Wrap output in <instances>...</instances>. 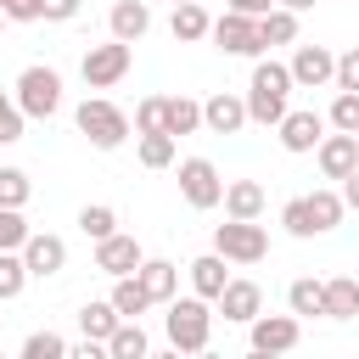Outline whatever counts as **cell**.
<instances>
[{"label":"cell","mask_w":359,"mask_h":359,"mask_svg":"<svg viewBox=\"0 0 359 359\" xmlns=\"http://www.w3.org/2000/svg\"><path fill=\"white\" fill-rule=\"evenodd\" d=\"M73 123H79V135H84L95 151H118V146L129 140V118H123V107H112L107 95H84L79 112H73Z\"/></svg>","instance_id":"3"},{"label":"cell","mask_w":359,"mask_h":359,"mask_svg":"<svg viewBox=\"0 0 359 359\" xmlns=\"http://www.w3.org/2000/svg\"><path fill=\"white\" fill-rule=\"evenodd\" d=\"M163 112H168V95H146V101L135 107V129H140V135L163 129Z\"/></svg>","instance_id":"39"},{"label":"cell","mask_w":359,"mask_h":359,"mask_svg":"<svg viewBox=\"0 0 359 359\" xmlns=\"http://www.w3.org/2000/svg\"><path fill=\"white\" fill-rule=\"evenodd\" d=\"M28 236H34V230H28L22 208H6V202H0V252H22Z\"/></svg>","instance_id":"31"},{"label":"cell","mask_w":359,"mask_h":359,"mask_svg":"<svg viewBox=\"0 0 359 359\" xmlns=\"http://www.w3.org/2000/svg\"><path fill=\"white\" fill-rule=\"evenodd\" d=\"M39 17L45 22H73L79 17V0H39Z\"/></svg>","instance_id":"41"},{"label":"cell","mask_w":359,"mask_h":359,"mask_svg":"<svg viewBox=\"0 0 359 359\" xmlns=\"http://www.w3.org/2000/svg\"><path fill=\"white\" fill-rule=\"evenodd\" d=\"M67 348H73V342H62L56 331H34V337L22 342V359H62Z\"/></svg>","instance_id":"37"},{"label":"cell","mask_w":359,"mask_h":359,"mask_svg":"<svg viewBox=\"0 0 359 359\" xmlns=\"http://www.w3.org/2000/svg\"><path fill=\"white\" fill-rule=\"evenodd\" d=\"M337 90H359V45L337 56Z\"/></svg>","instance_id":"40"},{"label":"cell","mask_w":359,"mask_h":359,"mask_svg":"<svg viewBox=\"0 0 359 359\" xmlns=\"http://www.w3.org/2000/svg\"><path fill=\"white\" fill-rule=\"evenodd\" d=\"M275 129H280V146H286V151H297V157H303V151H314V146L325 140V118H320V112H286Z\"/></svg>","instance_id":"15"},{"label":"cell","mask_w":359,"mask_h":359,"mask_svg":"<svg viewBox=\"0 0 359 359\" xmlns=\"http://www.w3.org/2000/svg\"><path fill=\"white\" fill-rule=\"evenodd\" d=\"M22 264H28V275L50 280V275H62V269H67V241H62V236H50V230H34V236L22 241Z\"/></svg>","instance_id":"10"},{"label":"cell","mask_w":359,"mask_h":359,"mask_svg":"<svg viewBox=\"0 0 359 359\" xmlns=\"http://www.w3.org/2000/svg\"><path fill=\"white\" fill-rule=\"evenodd\" d=\"M297 84H292V67L286 62H252V79H247V118L252 123H264V129H275L292 107H286V95H292Z\"/></svg>","instance_id":"1"},{"label":"cell","mask_w":359,"mask_h":359,"mask_svg":"<svg viewBox=\"0 0 359 359\" xmlns=\"http://www.w3.org/2000/svg\"><path fill=\"white\" fill-rule=\"evenodd\" d=\"M213 252H224L230 264H258L269 252V230L258 219H224L213 224Z\"/></svg>","instance_id":"4"},{"label":"cell","mask_w":359,"mask_h":359,"mask_svg":"<svg viewBox=\"0 0 359 359\" xmlns=\"http://www.w3.org/2000/svg\"><path fill=\"white\" fill-rule=\"evenodd\" d=\"M303 337L297 314H258L252 320V353H292Z\"/></svg>","instance_id":"11"},{"label":"cell","mask_w":359,"mask_h":359,"mask_svg":"<svg viewBox=\"0 0 359 359\" xmlns=\"http://www.w3.org/2000/svg\"><path fill=\"white\" fill-rule=\"evenodd\" d=\"M342 202H348V208H353V213H359V168H353V174H348V180H342Z\"/></svg>","instance_id":"44"},{"label":"cell","mask_w":359,"mask_h":359,"mask_svg":"<svg viewBox=\"0 0 359 359\" xmlns=\"http://www.w3.org/2000/svg\"><path fill=\"white\" fill-rule=\"evenodd\" d=\"M202 123H208L213 135H236L241 123H252V118H247V95H230V90L208 95V101H202Z\"/></svg>","instance_id":"14"},{"label":"cell","mask_w":359,"mask_h":359,"mask_svg":"<svg viewBox=\"0 0 359 359\" xmlns=\"http://www.w3.org/2000/svg\"><path fill=\"white\" fill-rule=\"evenodd\" d=\"M107 28H112V39H129V45H135V39L151 28V6H146V0H118L112 17H107Z\"/></svg>","instance_id":"18"},{"label":"cell","mask_w":359,"mask_h":359,"mask_svg":"<svg viewBox=\"0 0 359 359\" xmlns=\"http://www.w3.org/2000/svg\"><path fill=\"white\" fill-rule=\"evenodd\" d=\"M163 325H168L174 353H202L213 337V309H208V297H168Z\"/></svg>","instance_id":"2"},{"label":"cell","mask_w":359,"mask_h":359,"mask_svg":"<svg viewBox=\"0 0 359 359\" xmlns=\"http://www.w3.org/2000/svg\"><path fill=\"white\" fill-rule=\"evenodd\" d=\"M286 67H292V84H297V90H320V84L337 79V56H331L325 45H297Z\"/></svg>","instance_id":"9"},{"label":"cell","mask_w":359,"mask_h":359,"mask_svg":"<svg viewBox=\"0 0 359 359\" xmlns=\"http://www.w3.org/2000/svg\"><path fill=\"white\" fill-rule=\"evenodd\" d=\"M280 224H286V230H292L297 241H309V236H320V230H314V213H309V196H292V202L280 208Z\"/></svg>","instance_id":"34"},{"label":"cell","mask_w":359,"mask_h":359,"mask_svg":"<svg viewBox=\"0 0 359 359\" xmlns=\"http://www.w3.org/2000/svg\"><path fill=\"white\" fill-rule=\"evenodd\" d=\"M0 11L11 22H39V0H0Z\"/></svg>","instance_id":"42"},{"label":"cell","mask_w":359,"mask_h":359,"mask_svg":"<svg viewBox=\"0 0 359 359\" xmlns=\"http://www.w3.org/2000/svg\"><path fill=\"white\" fill-rule=\"evenodd\" d=\"M112 309H118L123 320H140V314L151 309V292L140 286V275H112Z\"/></svg>","instance_id":"22"},{"label":"cell","mask_w":359,"mask_h":359,"mask_svg":"<svg viewBox=\"0 0 359 359\" xmlns=\"http://www.w3.org/2000/svg\"><path fill=\"white\" fill-rule=\"evenodd\" d=\"M140 258H146V252H140L135 236H118V230H112L107 241H95V269H101V275H135Z\"/></svg>","instance_id":"13"},{"label":"cell","mask_w":359,"mask_h":359,"mask_svg":"<svg viewBox=\"0 0 359 359\" xmlns=\"http://www.w3.org/2000/svg\"><path fill=\"white\" fill-rule=\"evenodd\" d=\"M224 6H230V11H247V17H264L275 0H224Z\"/></svg>","instance_id":"43"},{"label":"cell","mask_w":359,"mask_h":359,"mask_svg":"<svg viewBox=\"0 0 359 359\" xmlns=\"http://www.w3.org/2000/svg\"><path fill=\"white\" fill-rule=\"evenodd\" d=\"M135 275H140V286L151 292V303H168V297L180 292V269H174L168 258H140Z\"/></svg>","instance_id":"21"},{"label":"cell","mask_w":359,"mask_h":359,"mask_svg":"<svg viewBox=\"0 0 359 359\" xmlns=\"http://www.w3.org/2000/svg\"><path fill=\"white\" fill-rule=\"evenodd\" d=\"M264 213V185L258 180H230L224 185V219H258Z\"/></svg>","instance_id":"20"},{"label":"cell","mask_w":359,"mask_h":359,"mask_svg":"<svg viewBox=\"0 0 359 359\" xmlns=\"http://www.w3.org/2000/svg\"><path fill=\"white\" fill-rule=\"evenodd\" d=\"M258 39H264V45H292V39H297V11H292V6H269V11L258 17Z\"/></svg>","instance_id":"25"},{"label":"cell","mask_w":359,"mask_h":359,"mask_svg":"<svg viewBox=\"0 0 359 359\" xmlns=\"http://www.w3.org/2000/svg\"><path fill=\"white\" fill-rule=\"evenodd\" d=\"M28 191H34V185H28V174H22V168H0V202H6V208H22V202H28Z\"/></svg>","instance_id":"38"},{"label":"cell","mask_w":359,"mask_h":359,"mask_svg":"<svg viewBox=\"0 0 359 359\" xmlns=\"http://www.w3.org/2000/svg\"><path fill=\"white\" fill-rule=\"evenodd\" d=\"M353 280H359V269H353Z\"/></svg>","instance_id":"47"},{"label":"cell","mask_w":359,"mask_h":359,"mask_svg":"<svg viewBox=\"0 0 359 359\" xmlns=\"http://www.w3.org/2000/svg\"><path fill=\"white\" fill-rule=\"evenodd\" d=\"M174 6H185V0H174Z\"/></svg>","instance_id":"48"},{"label":"cell","mask_w":359,"mask_h":359,"mask_svg":"<svg viewBox=\"0 0 359 359\" xmlns=\"http://www.w3.org/2000/svg\"><path fill=\"white\" fill-rule=\"evenodd\" d=\"M140 163H146V168H168V163H174V135H168V129L140 135Z\"/></svg>","instance_id":"32"},{"label":"cell","mask_w":359,"mask_h":359,"mask_svg":"<svg viewBox=\"0 0 359 359\" xmlns=\"http://www.w3.org/2000/svg\"><path fill=\"white\" fill-rule=\"evenodd\" d=\"M6 22H11V17H6V11H0V34H6Z\"/></svg>","instance_id":"46"},{"label":"cell","mask_w":359,"mask_h":359,"mask_svg":"<svg viewBox=\"0 0 359 359\" xmlns=\"http://www.w3.org/2000/svg\"><path fill=\"white\" fill-rule=\"evenodd\" d=\"M353 314H359V280L353 275L325 280V320H353Z\"/></svg>","instance_id":"24"},{"label":"cell","mask_w":359,"mask_h":359,"mask_svg":"<svg viewBox=\"0 0 359 359\" xmlns=\"http://www.w3.org/2000/svg\"><path fill=\"white\" fill-rule=\"evenodd\" d=\"M129 62H135L129 39H107V45H90V50H84L79 73H84V84H90V90H112V84L129 73Z\"/></svg>","instance_id":"6"},{"label":"cell","mask_w":359,"mask_h":359,"mask_svg":"<svg viewBox=\"0 0 359 359\" xmlns=\"http://www.w3.org/2000/svg\"><path fill=\"white\" fill-rule=\"evenodd\" d=\"M118 320H123V314L112 309V297H107V303H84V309H79V331H84L90 342H101V348H107V337L118 331Z\"/></svg>","instance_id":"23"},{"label":"cell","mask_w":359,"mask_h":359,"mask_svg":"<svg viewBox=\"0 0 359 359\" xmlns=\"http://www.w3.org/2000/svg\"><path fill=\"white\" fill-rule=\"evenodd\" d=\"M309 213H314V230L325 236V230H337V224H342L348 202H342V191H309Z\"/></svg>","instance_id":"28"},{"label":"cell","mask_w":359,"mask_h":359,"mask_svg":"<svg viewBox=\"0 0 359 359\" xmlns=\"http://www.w3.org/2000/svg\"><path fill=\"white\" fill-rule=\"evenodd\" d=\"M224 264H230L224 252H202V258H191V286H196V297L219 303V292L230 286V269H224Z\"/></svg>","instance_id":"17"},{"label":"cell","mask_w":359,"mask_h":359,"mask_svg":"<svg viewBox=\"0 0 359 359\" xmlns=\"http://www.w3.org/2000/svg\"><path fill=\"white\" fill-rule=\"evenodd\" d=\"M196 123H202V101H191V95H168L163 129H168V135H191Z\"/></svg>","instance_id":"29"},{"label":"cell","mask_w":359,"mask_h":359,"mask_svg":"<svg viewBox=\"0 0 359 359\" xmlns=\"http://www.w3.org/2000/svg\"><path fill=\"white\" fill-rule=\"evenodd\" d=\"M22 286H28V264H22V252H0V303H11Z\"/></svg>","instance_id":"33"},{"label":"cell","mask_w":359,"mask_h":359,"mask_svg":"<svg viewBox=\"0 0 359 359\" xmlns=\"http://www.w3.org/2000/svg\"><path fill=\"white\" fill-rule=\"evenodd\" d=\"M22 123H28V112L17 107V95H6V90H0V146L22 140Z\"/></svg>","instance_id":"36"},{"label":"cell","mask_w":359,"mask_h":359,"mask_svg":"<svg viewBox=\"0 0 359 359\" xmlns=\"http://www.w3.org/2000/svg\"><path fill=\"white\" fill-rule=\"evenodd\" d=\"M275 6H292V11H309L314 0H275Z\"/></svg>","instance_id":"45"},{"label":"cell","mask_w":359,"mask_h":359,"mask_svg":"<svg viewBox=\"0 0 359 359\" xmlns=\"http://www.w3.org/2000/svg\"><path fill=\"white\" fill-rule=\"evenodd\" d=\"M224 56H258L264 50V39H258V17H247V11H230L224 6V17H213V34H208Z\"/></svg>","instance_id":"7"},{"label":"cell","mask_w":359,"mask_h":359,"mask_svg":"<svg viewBox=\"0 0 359 359\" xmlns=\"http://www.w3.org/2000/svg\"><path fill=\"white\" fill-rule=\"evenodd\" d=\"M286 303H292V314H325V280L297 275V280L286 286Z\"/></svg>","instance_id":"26"},{"label":"cell","mask_w":359,"mask_h":359,"mask_svg":"<svg viewBox=\"0 0 359 359\" xmlns=\"http://www.w3.org/2000/svg\"><path fill=\"white\" fill-rule=\"evenodd\" d=\"M168 34H174L180 45H196V39H208V34H213V17L202 11V0H185V6H174Z\"/></svg>","instance_id":"19"},{"label":"cell","mask_w":359,"mask_h":359,"mask_svg":"<svg viewBox=\"0 0 359 359\" xmlns=\"http://www.w3.org/2000/svg\"><path fill=\"white\" fill-rule=\"evenodd\" d=\"M331 129H348V135H359V90H337V101H331V118H325Z\"/></svg>","instance_id":"35"},{"label":"cell","mask_w":359,"mask_h":359,"mask_svg":"<svg viewBox=\"0 0 359 359\" xmlns=\"http://www.w3.org/2000/svg\"><path fill=\"white\" fill-rule=\"evenodd\" d=\"M146 331H140V320H118V331L107 337V353L112 359H146Z\"/></svg>","instance_id":"27"},{"label":"cell","mask_w":359,"mask_h":359,"mask_svg":"<svg viewBox=\"0 0 359 359\" xmlns=\"http://www.w3.org/2000/svg\"><path fill=\"white\" fill-rule=\"evenodd\" d=\"M314 157H320V174H325V180H348V174L359 168V135L337 129V135H325V140L314 146Z\"/></svg>","instance_id":"12"},{"label":"cell","mask_w":359,"mask_h":359,"mask_svg":"<svg viewBox=\"0 0 359 359\" xmlns=\"http://www.w3.org/2000/svg\"><path fill=\"white\" fill-rule=\"evenodd\" d=\"M219 314L236 320V325H252V320L264 314V292H258V280H230V286L219 292Z\"/></svg>","instance_id":"16"},{"label":"cell","mask_w":359,"mask_h":359,"mask_svg":"<svg viewBox=\"0 0 359 359\" xmlns=\"http://www.w3.org/2000/svg\"><path fill=\"white\" fill-rule=\"evenodd\" d=\"M17 107H22L28 118H50V112L62 107V73L45 67V62L22 67V73H17Z\"/></svg>","instance_id":"5"},{"label":"cell","mask_w":359,"mask_h":359,"mask_svg":"<svg viewBox=\"0 0 359 359\" xmlns=\"http://www.w3.org/2000/svg\"><path fill=\"white\" fill-rule=\"evenodd\" d=\"M79 230H84L90 241H107V236L118 230V213H112L107 202H84V208H79Z\"/></svg>","instance_id":"30"},{"label":"cell","mask_w":359,"mask_h":359,"mask_svg":"<svg viewBox=\"0 0 359 359\" xmlns=\"http://www.w3.org/2000/svg\"><path fill=\"white\" fill-rule=\"evenodd\" d=\"M180 196H185L191 208H219V202H224L219 168H213L208 157H185V163H180Z\"/></svg>","instance_id":"8"}]
</instances>
